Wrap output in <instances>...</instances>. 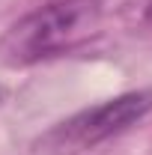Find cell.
<instances>
[{
  "label": "cell",
  "mask_w": 152,
  "mask_h": 155,
  "mask_svg": "<svg viewBox=\"0 0 152 155\" xmlns=\"http://www.w3.org/2000/svg\"><path fill=\"white\" fill-rule=\"evenodd\" d=\"M98 0H51L18 18L0 39V60L6 66H33L78 48L98 30Z\"/></svg>",
  "instance_id": "6da1fadb"
},
{
  "label": "cell",
  "mask_w": 152,
  "mask_h": 155,
  "mask_svg": "<svg viewBox=\"0 0 152 155\" xmlns=\"http://www.w3.org/2000/svg\"><path fill=\"white\" fill-rule=\"evenodd\" d=\"M152 110V90H131L101 104L84 107L75 116L57 122L33 143L36 155H81L98 143L128 131Z\"/></svg>",
  "instance_id": "7a4b0ae2"
},
{
  "label": "cell",
  "mask_w": 152,
  "mask_h": 155,
  "mask_svg": "<svg viewBox=\"0 0 152 155\" xmlns=\"http://www.w3.org/2000/svg\"><path fill=\"white\" fill-rule=\"evenodd\" d=\"M137 21H140V27L152 30V0H140V12H137Z\"/></svg>",
  "instance_id": "3957f363"
}]
</instances>
